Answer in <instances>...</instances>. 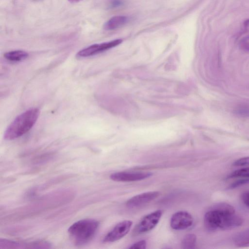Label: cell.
I'll return each instance as SVG.
<instances>
[{"label":"cell","mask_w":249,"mask_h":249,"mask_svg":"<svg viewBox=\"0 0 249 249\" xmlns=\"http://www.w3.org/2000/svg\"><path fill=\"white\" fill-rule=\"evenodd\" d=\"M159 196L158 192L152 191L143 193L130 198L126 202V205L131 208L141 206L152 201Z\"/></svg>","instance_id":"30bf717a"},{"label":"cell","mask_w":249,"mask_h":249,"mask_svg":"<svg viewBox=\"0 0 249 249\" xmlns=\"http://www.w3.org/2000/svg\"><path fill=\"white\" fill-rule=\"evenodd\" d=\"M123 41L122 39H117L107 42L94 44L79 51L76 54L78 57L91 56L109 50L120 44Z\"/></svg>","instance_id":"277c9868"},{"label":"cell","mask_w":249,"mask_h":249,"mask_svg":"<svg viewBox=\"0 0 249 249\" xmlns=\"http://www.w3.org/2000/svg\"><path fill=\"white\" fill-rule=\"evenodd\" d=\"M241 198L245 205L249 209V191L244 192L242 194Z\"/></svg>","instance_id":"ffe728a7"},{"label":"cell","mask_w":249,"mask_h":249,"mask_svg":"<svg viewBox=\"0 0 249 249\" xmlns=\"http://www.w3.org/2000/svg\"><path fill=\"white\" fill-rule=\"evenodd\" d=\"M146 247V241L145 240H141L132 245L131 246L129 247V249H145Z\"/></svg>","instance_id":"d6986e66"},{"label":"cell","mask_w":249,"mask_h":249,"mask_svg":"<svg viewBox=\"0 0 249 249\" xmlns=\"http://www.w3.org/2000/svg\"><path fill=\"white\" fill-rule=\"evenodd\" d=\"M249 183V178H244L242 179H238V180L233 182L228 187L229 189H233L235 188L238 187L243 185Z\"/></svg>","instance_id":"e0dca14e"},{"label":"cell","mask_w":249,"mask_h":249,"mask_svg":"<svg viewBox=\"0 0 249 249\" xmlns=\"http://www.w3.org/2000/svg\"><path fill=\"white\" fill-rule=\"evenodd\" d=\"M162 215L160 210L151 213L143 217L136 227L137 233H144L153 229L158 223Z\"/></svg>","instance_id":"8992f818"},{"label":"cell","mask_w":249,"mask_h":249,"mask_svg":"<svg viewBox=\"0 0 249 249\" xmlns=\"http://www.w3.org/2000/svg\"><path fill=\"white\" fill-rule=\"evenodd\" d=\"M249 178V167L242 168L231 173L228 178Z\"/></svg>","instance_id":"9a60e30c"},{"label":"cell","mask_w":249,"mask_h":249,"mask_svg":"<svg viewBox=\"0 0 249 249\" xmlns=\"http://www.w3.org/2000/svg\"><path fill=\"white\" fill-rule=\"evenodd\" d=\"M193 223V218L188 213L179 211L174 213L170 220V226L173 229L182 230L188 229Z\"/></svg>","instance_id":"52a82bcc"},{"label":"cell","mask_w":249,"mask_h":249,"mask_svg":"<svg viewBox=\"0 0 249 249\" xmlns=\"http://www.w3.org/2000/svg\"><path fill=\"white\" fill-rule=\"evenodd\" d=\"M152 175L150 172H120L112 174L110 178L116 181L130 182L144 179L151 176Z\"/></svg>","instance_id":"ba28073f"},{"label":"cell","mask_w":249,"mask_h":249,"mask_svg":"<svg viewBox=\"0 0 249 249\" xmlns=\"http://www.w3.org/2000/svg\"><path fill=\"white\" fill-rule=\"evenodd\" d=\"M29 54L23 50H15L7 52L4 54V58L10 61L18 62L27 58Z\"/></svg>","instance_id":"7c38bea8"},{"label":"cell","mask_w":249,"mask_h":249,"mask_svg":"<svg viewBox=\"0 0 249 249\" xmlns=\"http://www.w3.org/2000/svg\"><path fill=\"white\" fill-rule=\"evenodd\" d=\"M128 20V18L126 16H114L104 24L103 28L106 30H113L124 25Z\"/></svg>","instance_id":"8fae6325"},{"label":"cell","mask_w":249,"mask_h":249,"mask_svg":"<svg viewBox=\"0 0 249 249\" xmlns=\"http://www.w3.org/2000/svg\"><path fill=\"white\" fill-rule=\"evenodd\" d=\"M235 242L237 246L240 247L249 246V230L241 232L235 238Z\"/></svg>","instance_id":"4fadbf2b"},{"label":"cell","mask_w":249,"mask_h":249,"mask_svg":"<svg viewBox=\"0 0 249 249\" xmlns=\"http://www.w3.org/2000/svg\"><path fill=\"white\" fill-rule=\"evenodd\" d=\"M81 0H68V1L69 2H70L71 3H75V2H77Z\"/></svg>","instance_id":"44dd1931"},{"label":"cell","mask_w":249,"mask_h":249,"mask_svg":"<svg viewBox=\"0 0 249 249\" xmlns=\"http://www.w3.org/2000/svg\"><path fill=\"white\" fill-rule=\"evenodd\" d=\"M234 166H244L249 165V157L240 158L233 162Z\"/></svg>","instance_id":"ac0fdd59"},{"label":"cell","mask_w":249,"mask_h":249,"mask_svg":"<svg viewBox=\"0 0 249 249\" xmlns=\"http://www.w3.org/2000/svg\"><path fill=\"white\" fill-rule=\"evenodd\" d=\"M196 241V236L194 234H187L183 238L182 246L183 249H192L195 247Z\"/></svg>","instance_id":"5bb4252c"},{"label":"cell","mask_w":249,"mask_h":249,"mask_svg":"<svg viewBox=\"0 0 249 249\" xmlns=\"http://www.w3.org/2000/svg\"><path fill=\"white\" fill-rule=\"evenodd\" d=\"M132 225V222L130 220L119 223L104 237L103 242L111 243L121 239L129 232Z\"/></svg>","instance_id":"5b68a950"},{"label":"cell","mask_w":249,"mask_h":249,"mask_svg":"<svg viewBox=\"0 0 249 249\" xmlns=\"http://www.w3.org/2000/svg\"><path fill=\"white\" fill-rule=\"evenodd\" d=\"M235 113L241 116L249 117V106H241L235 110Z\"/></svg>","instance_id":"2e32d148"},{"label":"cell","mask_w":249,"mask_h":249,"mask_svg":"<svg viewBox=\"0 0 249 249\" xmlns=\"http://www.w3.org/2000/svg\"><path fill=\"white\" fill-rule=\"evenodd\" d=\"M39 112L38 108H33L17 116L6 129L4 139L14 140L28 132L36 122Z\"/></svg>","instance_id":"7a4b0ae2"},{"label":"cell","mask_w":249,"mask_h":249,"mask_svg":"<svg viewBox=\"0 0 249 249\" xmlns=\"http://www.w3.org/2000/svg\"><path fill=\"white\" fill-rule=\"evenodd\" d=\"M242 218L235 214L224 213L211 209L205 214L204 226L210 231L227 230L240 226Z\"/></svg>","instance_id":"6da1fadb"},{"label":"cell","mask_w":249,"mask_h":249,"mask_svg":"<svg viewBox=\"0 0 249 249\" xmlns=\"http://www.w3.org/2000/svg\"><path fill=\"white\" fill-rule=\"evenodd\" d=\"M50 244L44 241H36L32 243H21L17 241L0 239V248H49Z\"/></svg>","instance_id":"9c48e42d"},{"label":"cell","mask_w":249,"mask_h":249,"mask_svg":"<svg viewBox=\"0 0 249 249\" xmlns=\"http://www.w3.org/2000/svg\"><path fill=\"white\" fill-rule=\"evenodd\" d=\"M99 223L92 219H85L76 222L68 229V232L76 245H83L91 241L95 235Z\"/></svg>","instance_id":"3957f363"}]
</instances>
